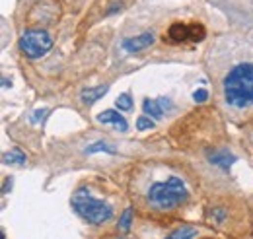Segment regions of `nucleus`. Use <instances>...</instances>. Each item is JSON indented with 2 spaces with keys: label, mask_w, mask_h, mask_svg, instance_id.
Instances as JSON below:
<instances>
[{
  "label": "nucleus",
  "mask_w": 253,
  "mask_h": 239,
  "mask_svg": "<svg viewBox=\"0 0 253 239\" xmlns=\"http://www.w3.org/2000/svg\"><path fill=\"white\" fill-rule=\"evenodd\" d=\"M148 202L158 210H171L179 204H183L189 199V191L185 187V183L171 175L166 181H158L154 185H150L148 193H146Z\"/></svg>",
  "instance_id": "nucleus-2"
},
{
  "label": "nucleus",
  "mask_w": 253,
  "mask_h": 239,
  "mask_svg": "<svg viewBox=\"0 0 253 239\" xmlns=\"http://www.w3.org/2000/svg\"><path fill=\"white\" fill-rule=\"evenodd\" d=\"M142 109H144V113L148 115V117H152V119H162L164 117V107H162V103H160L158 99H144L142 101Z\"/></svg>",
  "instance_id": "nucleus-10"
},
{
  "label": "nucleus",
  "mask_w": 253,
  "mask_h": 239,
  "mask_svg": "<svg viewBox=\"0 0 253 239\" xmlns=\"http://www.w3.org/2000/svg\"><path fill=\"white\" fill-rule=\"evenodd\" d=\"M72 208L76 210V214L82 220H86L88 224H94V226L105 224L113 216V208L105 200L95 199L90 193V189H86V187L76 189V193L72 195Z\"/></svg>",
  "instance_id": "nucleus-3"
},
{
  "label": "nucleus",
  "mask_w": 253,
  "mask_h": 239,
  "mask_svg": "<svg viewBox=\"0 0 253 239\" xmlns=\"http://www.w3.org/2000/svg\"><path fill=\"white\" fill-rule=\"evenodd\" d=\"M97 120L99 122H113L115 124V128L117 130H121V132H126V128H128V124H126L125 117L119 113V111H115V109H107V111H103V113H99L97 115Z\"/></svg>",
  "instance_id": "nucleus-7"
},
{
  "label": "nucleus",
  "mask_w": 253,
  "mask_h": 239,
  "mask_svg": "<svg viewBox=\"0 0 253 239\" xmlns=\"http://www.w3.org/2000/svg\"><path fill=\"white\" fill-rule=\"evenodd\" d=\"M169 41L181 43V41H203L205 39V28L197 24H173L168 31Z\"/></svg>",
  "instance_id": "nucleus-5"
},
{
  "label": "nucleus",
  "mask_w": 253,
  "mask_h": 239,
  "mask_svg": "<svg viewBox=\"0 0 253 239\" xmlns=\"http://www.w3.org/2000/svg\"><path fill=\"white\" fill-rule=\"evenodd\" d=\"M20 51L30 59H41L53 49V39L45 30H28L20 35Z\"/></svg>",
  "instance_id": "nucleus-4"
},
{
  "label": "nucleus",
  "mask_w": 253,
  "mask_h": 239,
  "mask_svg": "<svg viewBox=\"0 0 253 239\" xmlns=\"http://www.w3.org/2000/svg\"><path fill=\"white\" fill-rule=\"evenodd\" d=\"M95 152L115 154V148H113V146H109V144H107V142H103V140H97V142H94L92 146H88V148H86V154H95Z\"/></svg>",
  "instance_id": "nucleus-13"
},
{
  "label": "nucleus",
  "mask_w": 253,
  "mask_h": 239,
  "mask_svg": "<svg viewBox=\"0 0 253 239\" xmlns=\"http://www.w3.org/2000/svg\"><path fill=\"white\" fill-rule=\"evenodd\" d=\"M130 222H132V210L126 208L123 212V216L119 218V228L123 230V232H128V228H130Z\"/></svg>",
  "instance_id": "nucleus-15"
},
{
  "label": "nucleus",
  "mask_w": 253,
  "mask_h": 239,
  "mask_svg": "<svg viewBox=\"0 0 253 239\" xmlns=\"http://www.w3.org/2000/svg\"><path fill=\"white\" fill-rule=\"evenodd\" d=\"M26 159H28V158H26V154L18 148L6 152V154H4V158H2V161H4V163H12V165H24V163H26Z\"/></svg>",
  "instance_id": "nucleus-11"
},
{
  "label": "nucleus",
  "mask_w": 253,
  "mask_h": 239,
  "mask_svg": "<svg viewBox=\"0 0 253 239\" xmlns=\"http://www.w3.org/2000/svg\"><path fill=\"white\" fill-rule=\"evenodd\" d=\"M209 159H211V163L220 165L222 169H228V167L236 161V156H232V154H230V152H226V150H218V152H212Z\"/></svg>",
  "instance_id": "nucleus-9"
},
{
  "label": "nucleus",
  "mask_w": 253,
  "mask_h": 239,
  "mask_svg": "<svg viewBox=\"0 0 253 239\" xmlns=\"http://www.w3.org/2000/svg\"><path fill=\"white\" fill-rule=\"evenodd\" d=\"M224 99L238 109H244L253 103V64L242 62L236 64L222 82Z\"/></svg>",
  "instance_id": "nucleus-1"
},
{
  "label": "nucleus",
  "mask_w": 253,
  "mask_h": 239,
  "mask_svg": "<svg viewBox=\"0 0 253 239\" xmlns=\"http://www.w3.org/2000/svg\"><path fill=\"white\" fill-rule=\"evenodd\" d=\"M197 236V228L193 226H181L177 230H173L166 239H193Z\"/></svg>",
  "instance_id": "nucleus-12"
},
{
  "label": "nucleus",
  "mask_w": 253,
  "mask_h": 239,
  "mask_svg": "<svg viewBox=\"0 0 253 239\" xmlns=\"http://www.w3.org/2000/svg\"><path fill=\"white\" fill-rule=\"evenodd\" d=\"M193 99L197 101V103H203V101H207L209 99V91L207 90H197L193 93Z\"/></svg>",
  "instance_id": "nucleus-17"
},
{
  "label": "nucleus",
  "mask_w": 253,
  "mask_h": 239,
  "mask_svg": "<svg viewBox=\"0 0 253 239\" xmlns=\"http://www.w3.org/2000/svg\"><path fill=\"white\" fill-rule=\"evenodd\" d=\"M107 91H109V86H107V84H105V86H97V88H88V90H82L80 99H82L86 105H92L97 99H101Z\"/></svg>",
  "instance_id": "nucleus-8"
},
{
  "label": "nucleus",
  "mask_w": 253,
  "mask_h": 239,
  "mask_svg": "<svg viewBox=\"0 0 253 239\" xmlns=\"http://www.w3.org/2000/svg\"><path fill=\"white\" fill-rule=\"evenodd\" d=\"M115 105H117L119 111H130L132 105H134V101H132V97H130L128 93H121V95L115 99Z\"/></svg>",
  "instance_id": "nucleus-14"
},
{
  "label": "nucleus",
  "mask_w": 253,
  "mask_h": 239,
  "mask_svg": "<svg viewBox=\"0 0 253 239\" xmlns=\"http://www.w3.org/2000/svg\"><path fill=\"white\" fill-rule=\"evenodd\" d=\"M154 126V122H152V119L146 115V117H140V119L136 120V128L138 130H146V128H152Z\"/></svg>",
  "instance_id": "nucleus-16"
},
{
  "label": "nucleus",
  "mask_w": 253,
  "mask_h": 239,
  "mask_svg": "<svg viewBox=\"0 0 253 239\" xmlns=\"http://www.w3.org/2000/svg\"><path fill=\"white\" fill-rule=\"evenodd\" d=\"M152 43H154V33L152 31H142L140 35L126 37L125 41H123V49H125L126 53H138V51L148 49Z\"/></svg>",
  "instance_id": "nucleus-6"
}]
</instances>
